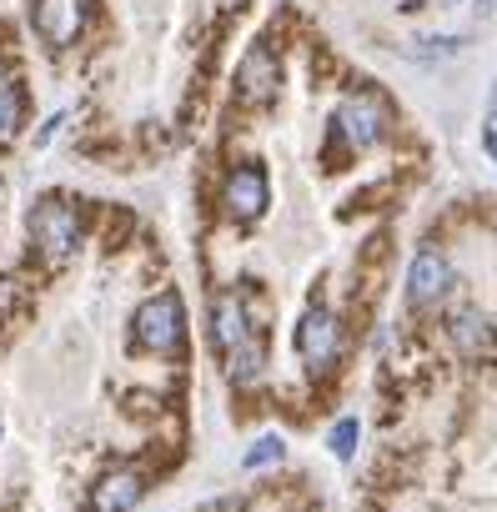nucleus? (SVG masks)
I'll use <instances>...</instances> for the list:
<instances>
[{"label":"nucleus","mask_w":497,"mask_h":512,"mask_svg":"<svg viewBox=\"0 0 497 512\" xmlns=\"http://www.w3.org/2000/svg\"><path fill=\"white\" fill-rule=\"evenodd\" d=\"M282 457H287V442H282V437H262L252 452L241 457V467H246V472H257V467H277Z\"/></svg>","instance_id":"obj_12"},{"label":"nucleus","mask_w":497,"mask_h":512,"mask_svg":"<svg viewBox=\"0 0 497 512\" xmlns=\"http://www.w3.org/2000/svg\"><path fill=\"white\" fill-rule=\"evenodd\" d=\"M16 131H21V91L0 86V141H11Z\"/></svg>","instance_id":"obj_13"},{"label":"nucleus","mask_w":497,"mask_h":512,"mask_svg":"<svg viewBox=\"0 0 497 512\" xmlns=\"http://www.w3.org/2000/svg\"><path fill=\"white\" fill-rule=\"evenodd\" d=\"M31 26L41 31L46 46H71L86 31V0H36Z\"/></svg>","instance_id":"obj_6"},{"label":"nucleus","mask_w":497,"mask_h":512,"mask_svg":"<svg viewBox=\"0 0 497 512\" xmlns=\"http://www.w3.org/2000/svg\"><path fill=\"white\" fill-rule=\"evenodd\" d=\"M226 211L231 216H241V221H252V216H262L267 211V196H272V186H267V171L257 166V161H241L231 176H226Z\"/></svg>","instance_id":"obj_7"},{"label":"nucleus","mask_w":497,"mask_h":512,"mask_svg":"<svg viewBox=\"0 0 497 512\" xmlns=\"http://www.w3.org/2000/svg\"><path fill=\"white\" fill-rule=\"evenodd\" d=\"M181 342H186V307H181L176 292H161V297H151V302L136 307V347L166 357Z\"/></svg>","instance_id":"obj_1"},{"label":"nucleus","mask_w":497,"mask_h":512,"mask_svg":"<svg viewBox=\"0 0 497 512\" xmlns=\"http://www.w3.org/2000/svg\"><path fill=\"white\" fill-rule=\"evenodd\" d=\"M277 81H282V66H277V51L272 46H252L241 61V96L267 106L277 96Z\"/></svg>","instance_id":"obj_9"},{"label":"nucleus","mask_w":497,"mask_h":512,"mask_svg":"<svg viewBox=\"0 0 497 512\" xmlns=\"http://www.w3.org/2000/svg\"><path fill=\"white\" fill-rule=\"evenodd\" d=\"M327 447H332V457H342V462H347V457L357 452V417H342V422L327 432Z\"/></svg>","instance_id":"obj_14"},{"label":"nucleus","mask_w":497,"mask_h":512,"mask_svg":"<svg viewBox=\"0 0 497 512\" xmlns=\"http://www.w3.org/2000/svg\"><path fill=\"white\" fill-rule=\"evenodd\" d=\"M447 287H452L447 256H437V251H417L412 262H407V302H412V307H432V302H442Z\"/></svg>","instance_id":"obj_8"},{"label":"nucleus","mask_w":497,"mask_h":512,"mask_svg":"<svg viewBox=\"0 0 497 512\" xmlns=\"http://www.w3.org/2000/svg\"><path fill=\"white\" fill-rule=\"evenodd\" d=\"M452 342H457L462 357H482V352L492 347V327H487L477 312H462V317L452 322Z\"/></svg>","instance_id":"obj_11"},{"label":"nucleus","mask_w":497,"mask_h":512,"mask_svg":"<svg viewBox=\"0 0 497 512\" xmlns=\"http://www.w3.org/2000/svg\"><path fill=\"white\" fill-rule=\"evenodd\" d=\"M292 347H297V357H302L312 372H327V367H337V357H342V322H337L327 307H307L302 322H297V332H292Z\"/></svg>","instance_id":"obj_3"},{"label":"nucleus","mask_w":497,"mask_h":512,"mask_svg":"<svg viewBox=\"0 0 497 512\" xmlns=\"http://www.w3.org/2000/svg\"><path fill=\"white\" fill-rule=\"evenodd\" d=\"M31 241L41 246L46 262H66V256L76 251V241H81V216H76V206L61 201V196H41L36 211H31Z\"/></svg>","instance_id":"obj_2"},{"label":"nucleus","mask_w":497,"mask_h":512,"mask_svg":"<svg viewBox=\"0 0 497 512\" xmlns=\"http://www.w3.org/2000/svg\"><path fill=\"white\" fill-rule=\"evenodd\" d=\"M337 121H342L352 146H377V136L387 131V106H382L377 91H357L337 106Z\"/></svg>","instance_id":"obj_5"},{"label":"nucleus","mask_w":497,"mask_h":512,"mask_svg":"<svg viewBox=\"0 0 497 512\" xmlns=\"http://www.w3.org/2000/svg\"><path fill=\"white\" fill-rule=\"evenodd\" d=\"M211 337H216L221 357H231V352H241V347L262 342V337H257V322H252V312H246V297H241V292L216 297V307H211Z\"/></svg>","instance_id":"obj_4"},{"label":"nucleus","mask_w":497,"mask_h":512,"mask_svg":"<svg viewBox=\"0 0 497 512\" xmlns=\"http://www.w3.org/2000/svg\"><path fill=\"white\" fill-rule=\"evenodd\" d=\"M141 492H146V482H141V472H106L101 482H96V492H91V512H131L136 502H141Z\"/></svg>","instance_id":"obj_10"}]
</instances>
